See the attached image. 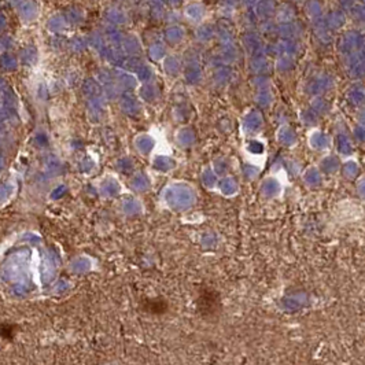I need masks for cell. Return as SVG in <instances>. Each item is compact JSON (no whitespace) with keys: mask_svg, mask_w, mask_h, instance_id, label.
Instances as JSON below:
<instances>
[{"mask_svg":"<svg viewBox=\"0 0 365 365\" xmlns=\"http://www.w3.org/2000/svg\"><path fill=\"white\" fill-rule=\"evenodd\" d=\"M197 309L203 320L209 323L217 322L222 314V301L217 290L203 287L197 299Z\"/></svg>","mask_w":365,"mask_h":365,"instance_id":"1","label":"cell"}]
</instances>
